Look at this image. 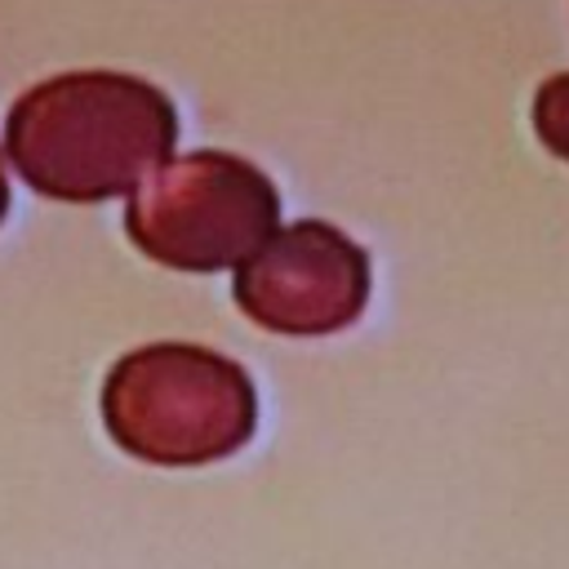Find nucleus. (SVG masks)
<instances>
[{"label":"nucleus","mask_w":569,"mask_h":569,"mask_svg":"<svg viewBox=\"0 0 569 569\" xmlns=\"http://www.w3.org/2000/svg\"><path fill=\"white\" fill-rule=\"evenodd\" d=\"M129 240L173 271H227L280 231L271 178L231 151H187L129 191Z\"/></svg>","instance_id":"7ed1b4c3"},{"label":"nucleus","mask_w":569,"mask_h":569,"mask_svg":"<svg viewBox=\"0 0 569 569\" xmlns=\"http://www.w3.org/2000/svg\"><path fill=\"white\" fill-rule=\"evenodd\" d=\"M178 142L164 89L124 71H67L27 89L4 120L18 178L67 204H98L151 178Z\"/></svg>","instance_id":"f257e3e1"},{"label":"nucleus","mask_w":569,"mask_h":569,"mask_svg":"<svg viewBox=\"0 0 569 569\" xmlns=\"http://www.w3.org/2000/svg\"><path fill=\"white\" fill-rule=\"evenodd\" d=\"M236 307L271 333L325 338L360 320L369 302V253L333 222H289L236 267Z\"/></svg>","instance_id":"20e7f679"},{"label":"nucleus","mask_w":569,"mask_h":569,"mask_svg":"<svg viewBox=\"0 0 569 569\" xmlns=\"http://www.w3.org/2000/svg\"><path fill=\"white\" fill-rule=\"evenodd\" d=\"M9 213V178H4V164H0V222Z\"/></svg>","instance_id":"423d86ee"},{"label":"nucleus","mask_w":569,"mask_h":569,"mask_svg":"<svg viewBox=\"0 0 569 569\" xmlns=\"http://www.w3.org/2000/svg\"><path fill=\"white\" fill-rule=\"evenodd\" d=\"M102 422L138 462L204 467L249 445L258 396L231 356L196 342H151L111 365Z\"/></svg>","instance_id":"f03ea898"},{"label":"nucleus","mask_w":569,"mask_h":569,"mask_svg":"<svg viewBox=\"0 0 569 569\" xmlns=\"http://www.w3.org/2000/svg\"><path fill=\"white\" fill-rule=\"evenodd\" d=\"M533 133H538V142L556 156V160H565L569 164V71H560V76H547L542 84H538V93H533Z\"/></svg>","instance_id":"39448f33"}]
</instances>
